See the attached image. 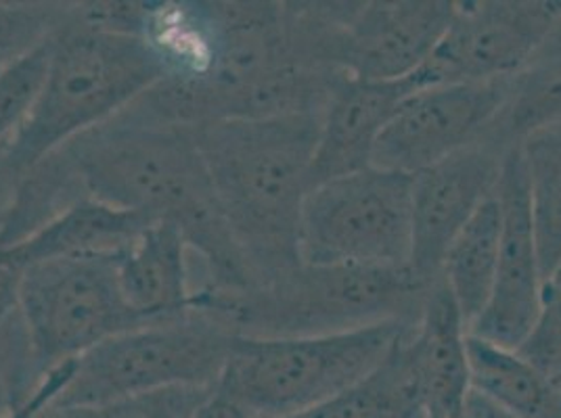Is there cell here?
Wrapping results in <instances>:
<instances>
[{
  "label": "cell",
  "instance_id": "d6986e66",
  "mask_svg": "<svg viewBox=\"0 0 561 418\" xmlns=\"http://www.w3.org/2000/svg\"><path fill=\"white\" fill-rule=\"evenodd\" d=\"M503 233L496 193L478 209L446 249L440 279L445 280L466 325L476 323L491 300Z\"/></svg>",
  "mask_w": 561,
  "mask_h": 418
},
{
  "label": "cell",
  "instance_id": "ac0fdd59",
  "mask_svg": "<svg viewBox=\"0 0 561 418\" xmlns=\"http://www.w3.org/2000/svg\"><path fill=\"white\" fill-rule=\"evenodd\" d=\"M471 390L517 418H561V392L517 349L468 335Z\"/></svg>",
  "mask_w": 561,
  "mask_h": 418
},
{
  "label": "cell",
  "instance_id": "484cf974",
  "mask_svg": "<svg viewBox=\"0 0 561 418\" xmlns=\"http://www.w3.org/2000/svg\"><path fill=\"white\" fill-rule=\"evenodd\" d=\"M517 353L561 392V264L542 282L537 318Z\"/></svg>",
  "mask_w": 561,
  "mask_h": 418
},
{
  "label": "cell",
  "instance_id": "30bf717a",
  "mask_svg": "<svg viewBox=\"0 0 561 418\" xmlns=\"http://www.w3.org/2000/svg\"><path fill=\"white\" fill-rule=\"evenodd\" d=\"M510 86L512 78L440 84L409 94L377 140L371 165L413 176L482 142Z\"/></svg>",
  "mask_w": 561,
  "mask_h": 418
},
{
  "label": "cell",
  "instance_id": "d6a6232c",
  "mask_svg": "<svg viewBox=\"0 0 561 418\" xmlns=\"http://www.w3.org/2000/svg\"><path fill=\"white\" fill-rule=\"evenodd\" d=\"M36 418H70L68 417V413L64 410V408H59L57 404H53V406H48L45 408L41 415Z\"/></svg>",
  "mask_w": 561,
  "mask_h": 418
},
{
  "label": "cell",
  "instance_id": "d4e9b609",
  "mask_svg": "<svg viewBox=\"0 0 561 418\" xmlns=\"http://www.w3.org/2000/svg\"><path fill=\"white\" fill-rule=\"evenodd\" d=\"M66 13L68 4L0 2V71L50 38Z\"/></svg>",
  "mask_w": 561,
  "mask_h": 418
},
{
  "label": "cell",
  "instance_id": "8992f818",
  "mask_svg": "<svg viewBox=\"0 0 561 418\" xmlns=\"http://www.w3.org/2000/svg\"><path fill=\"white\" fill-rule=\"evenodd\" d=\"M234 337L208 314L191 312L116 335L76 360L57 406H99L126 395L176 385H216Z\"/></svg>",
  "mask_w": 561,
  "mask_h": 418
},
{
  "label": "cell",
  "instance_id": "7c38bea8",
  "mask_svg": "<svg viewBox=\"0 0 561 418\" xmlns=\"http://www.w3.org/2000/svg\"><path fill=\"white\" fill-rule=\"evenodd\" d=\"M453 13V0L354 2L340 38V70L369 82L413 78L443 40Z\"/></svg>",
  "mask_w": 561,
  "mask_h": 418
},
{
  "label": "cell",
  "instance_id": "9a60e30c",
  "mask_svg": "<svg viewBox=\"0 0 561 418\" xmlns=\"http://www.w3.org/2000/svg\"><path fill=\"white\" fill-rule=\"evenodd\" d=\"M469 328L445 280H434L420 321L404 337V351L420 390L425 418H455L471 390Z\"/></svg>",
  "mask_w": 561,
  "mask_h": 418
},
{
  "label": "cell",
  "instance_id": "277c9868",
  "mask_svg": "<svg viewBox=\"0 0 561 418\" xmlns=\"http://www.w3.org/2000/svg\"><path fill=\"white\" fill-rule=\"evenodd\" d=\"M168 73L147 38L84 24L76 7L53 34L47 80L24 128L0 149V176L11 185L55 149L107 121Z\"/></svg>",
  "mask_w": 561,
  "mask_h": 418
},
{
  "label": "cell",
  "instance_id": "7402d4cb",
  "mask_svg": "<svg viewBox=\"0 0 561 418\" xmlns=\"http://www.w3.org/2000/svg\"><path fill=\"white\" fill-rule=\"evenodd\" d=\"M542 279L561 264V126L519 144Z\"/></svg>",
  "mask_w": 561,
  "mask_h": 418
},
{
  "label": "cell",
  "instance_id": "83f0119b",
  "mask_svg": "<svg viewBox=\"0 0 561 418\" xmlns=\"http://www.w3.org/2000/svg\"><path fill=\"white\" fill-rule=\"evenodd\" d=\"M76 360L68 362L53 372H48L47 376L41 381V385L34 390V394L25 399L24 404L15 406L13 410L0 415V418H36L45 408L57 404L59 395L64 394V390L70 383L71 374H73Z\"/></svg>",
  "mask_w": 561,
  "mask_h": 418
},
{
  "label": "cell",
  "instance_id": "f1b7e54d",
  "mask_svg": "<svg viewBox=\"0 0 561 418\" xmlns=\"http://www.w3.org/2000/svg\"><path fill=\"white\" fill-rule=\"evenodd\" d=\"M22 268L0 249V328L18 310V289Z\"/></svg>",
  "mask_w": 561,
  "mask_h": 418
},
{
  "label": "cell",
  "instance_id": "9c48e42d",
  "mask_svg": "<svg viewBox=\"0 0 561 418\" xmlns=\"http://www.w3.org/2000/svg\"><path fill=\"white\" fill-rule=\"evenodd\" d=\"M561 15V0L455 2L450 25L413 80L420 89L507 80L528 68Z\"/></svg>",
  "mask_w": 561,
  "mask_h": 418
},
{
  "label": "cell",
  "instance_id": "4316f807",
  "mask_svg": "<svg viewBox=\"0 0 561 418\" xmlns=\"http://www.w3.org/2000/svg\"><path fill=\"white\" fill-rule=\"evenodd\" d=\"M41 379L34 369L20 310L0 328V415L24 404Z\"/></svg>",
  "mask_w": 561,
  "mask_h": 418
},
{
  "label": "cell",
  "instance_id": "ffe728a7",
  "mask_svg": "<svg viewBox=\"0 0 561 418\" xmlns=\"http://www.w3.org/2000/svg\"><path fill=\"white\" fill-rule=\"evenodd\" d=\"M407 333L388 360L363 383L317 406L275 418H425L417 381L404 351Z\"/></svg>",
  "mask_w": 561,
  "mask_h": 418
},
{
  "label": "cell",
  "instance_id": "4fadbf2b",
  "mask_svg": "<svg viewBox=\"0 0 561 418\" xmlns=\"http://www.w3.org/2000/svg\"><path fill=\"white\" fill-rule=\"evenodd\" d=\"M496 197L503 213L499 266L491 300L469 326V335L517 349L537 318L545 282L530 222L526 167L519 147L505 155Z\"/></svg>",
  "mask_w": 561,
  "mask_h": 418
},
{
  "label": "cell",
  "instance_id": "e575fe53",
  "mask_svg": "<svg viewBox=\"0 0 561 418\" xmlns=\"http://www.w3.org/2000/svg\"><path fill=\"white\" fill-rule=\"evenodd\" d=\"M7 186H11V185H9V183H7V181H4V178H2V176H0V188H7Z\"/></svg>",
  "mask_w": 561,
  "mask_h": 418
},
{
  "label": "cell",
  "instance_id": "5b68a950",
  "mask_svg": "<svg viewBox=\"0 0 561 418\" xmlns=\"http://www.w3.org/2000/svg\"><path fill=\"white\" fill-rule=\"evenodd\" d=\"M415 325H379L317 337H234L218 387L254 418L300 413L374 374Z\"/></svg>",
  "mask_w": 561,
  "mask_h": 418
},
{
  "label": "cell",
  "instance_id": "cb8c5ba5",
  "mask_svg": "<svg viewBox=\"0 0 561 418\" xmlns=\"http://www.w3.org/2000/svg\"><path fill=\"white\" fill-rule=\"evenodd\" d=\"M214 387L216 385H176L145 394L126 395L99 406L64 410L70 418H193L195 410Z\"/></svg>",
  "mask_w": 561,
  "mask_h": 418
},
{
  "label": "cell",
  "instance_id": "5bb4252c",
  "mask_svg": "<svg viewBox=\"0 0 561 418\" xmlns=\"http://www.w3.org/2000/svg\"><path fill=\"white\" fill-rule=\"evenodd\" d=\"M420 91L413 78L400 82H369L342 78L321 114L312 160V188L331 178L365 170L400 103Z\"/></svg>",
  "mask_w": 561,
  "mask_h": 418
},
{
  "label": "cell",
  "instance_id": "1f68e13d",
  "mask_svg": "<svg viewBox=\"0 0 561 418\" xmlns=\"http://www.w3.org/2000/svg\"><path fill=\"white\" fill-rule=\"evenodd\" d=\"M558 57H561V15L553 27L549 30V34H547L542 47L538 50L535 61H538V59H558Z\"/></svg>",
  "mask_w": 561,
  "mask_h": 418
},
{
  "label": "cell",
  "instance_id": "44dd1931",
  "mask_svg": "<svg viewBox=\"0 0 561 418\" xmlns=\"http://www.w3.org/2000/svg\"><path fill=\"white\" fill-rule=\"evenodd\" d=\"M561 126V57L538 59L512 78L510 94L482 142L510 153L538 132Z\"/></svg>",
  "mask_w": 561,
  "mask_h": 418
},
{
  "label": "cell",
  "instance_id": "52a82bcc",
  "mask_svg": "<svg viewBox=\"0 0 561 418\" xmlns=\"http://www.w3.org/2000/svg\"><path fill=\"white\" fill-rule=\"evenodd\" d=\"M117 257H59L24 268L18 310L41 381L99 344L147 325L122 293Z\"/></svg>",
  "mask_w": 561,
  "mask_h": 418
},
{
  "label": "cell",
  "instance_id": "8fae6325",
  "mask_svg": "<svg viewBox=\"0 0 561 418\" xmlns=\"http://www.w3.org/2000/svg\"><path fill=\"white\" fill-rule=\"evenodd\" d=\"M505 155L478 142L411 176L409 268L423 282L440 277L448 245L496 193Z\"/></svg>",
  "mask_w": 561,
  "mask_h": 418
},
{
  "label": "cell",
  "instance_id": "4dcf8cb0",
  "mask_svg": "<svg viewBox=\"0 0 561 418\" xmlns=\"http://www.w3.org/2000/svg\"><path fill=\"white\" fill-rule=\"evenodd\" d=\"M455 418H517L510 410L494 404L486 395L469 390Z\"/></svg>",
  "mask_w": 561,
  "mask_h": 418
},
{
  "label": "cell",
  "instance_id": "f546056e",
  "mask_svg": "<svg viewBox=\"0 0 561 418\" xmlns=\"http://www.w3.org/2000/svg\"><path fill=\"white\" fill-rule=\"evenodd\" d=\"M193 418H254L252 413L241 406L233 395L227 394L218 385L211 390L210 395L202 402L195 410Z\"/></svg>",
  "mask_w": 561,
  "mask_h": 418
},
{
  "label": "cell",
  "instance_id": "3957f363",
  "mask_svg": "<svg viewBox=\"0 0 561 418\" xmlns=\"http://www.w3.org/2000/svg\"><path fill=\"white\" fill-rule=\"evenodd\" d=\"M430 285L411 268L300 262L248 291L199 287L193 307L237 337H317L379 325H415Z\"/></svg>",
  "mask_w": 561,
  "mask_h": 418
},
{
  "label": "cell",
  "instance_id": "836d02e7",
  "mask_svg": "<svg viewBox=\"0 0 561 418\" xmlns=\"http://www.w3.org/2000/svg\"><path fill=\"white\" fill-rule=\"evenodd\" d=\"M9 193H11V186L0 188V222H2V213H4V208H7V201H9Z\"/></svg>",
  "mask_w": 561,
  "mask_h": 418
},
{
  "label": "cell",
  "instance_id": "7a4b0ae2",
  "mask_svg": "<svg viewBox=\"0 0 561 418\" xmlns=\"http://www.w3.org/2000/svg\"><path fill=\"white\" fill-rule=\"evenodd\" d=\"M319 126L321 116H289L222 119L191 130L256 285L302 262L300 220Z\"/></svg>",
  "mask_w": 561,
  "mask_h": 418
},
{
  "label": "cell",
  "instance_id": "ba28073f",
  "mask_svg": "<svg viewBox=\"0 0 561 418\" xmlns=\"http://www.w3.org/2000/svg\"><path fill=\"white\" fill-rule=\"evenodd\" d=\"M411 176L369 165L314 186L300 220L306 264L409 268Z\"/></svg>",
  "mask_w": 561,
  "mask_h": 418
},
{
  "label": "cell",
  "instance_id": "603a6c76",
  "mask_svg": "<svg viewBox=\"0 0 561 418\" xmlns=\"http://www.w3.org/2000/svg\"><path fill=\"white\" fill-rule=\"evenodd\" d=\"M50 50L53 36L0 71V149L32 116L47 80Z\"/></svg>",
  "mask_w": 561,
  "mask_h": 418
},
{
  "label": "cell",
  "instance_id": "e0dca14e",
  "mask_svg": "<svg viewBox=\"0 0 561 418\" xmlns=\"http://www.w3.org/2000/svg\"><path fill=\"white\" fill-rule=\"evenodd\" d=\"M153 220L114 208L96 199H82L59 213L20 245L2 249L22 270L59 257L122 256Z\"/></svg>",
  "mask_w": 561,
  "mask_h": 418
},
{
  "label": "cell",
  "instance_id": "6da1fadb",
  "mask_svg": "<svg viewBox=\"0 0 561 418\" xmlns=\"http://www.w3.org/2000/svg\"><path fill=\"white\" fill-rule=\"evenodd\" d=\"M59 149L91 199L174 224L206 264L202 287L239 293L256 285L191 130L149 116L133 101Z\"/></svg>",
  "mask_w": 561,
  "mask_h": 418
},
{
  "label": "cell",
  "instance_id": "2e32d148",
  "mask_svg": "<svg viewBox=\"0 0 561 418\" xmlns=\"http://www.w3.org/2000/svg\"><path fill=\"white\" fill-rule=\"evenodd\" d=\"M187 252V241L174 224L156 222L117 257L122 293L147 325L191 312L195 289Z\"/></svg>",
  "mask_w": 561,
  "mask_h": 418
}]
</instances>
